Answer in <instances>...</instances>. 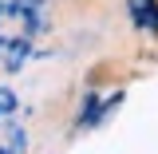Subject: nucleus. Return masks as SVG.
<instances>
[{
    "mask_svg": "<svg viewBox=\"0 0 158 154\" xmlns=\"http://www.w3.org/2000/svg\"><path fill=\"white\" fill-rule=\"evenodd\" d=\"M0 154H12V150H0Z\"/></svg>",
    "mask_w": 158,
    "mask_h": 154,
    "instance_id": "obj_1",
    "label": "nucleus"
}]
</instances>
